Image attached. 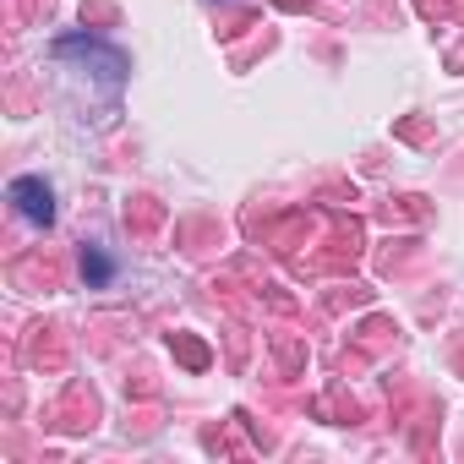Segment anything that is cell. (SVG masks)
Instances as JSON below:
<instances>
[{"instance_id":"1","label":"cell","mask_w":464,"mask_h":464,"mask_svg":"<svg viewBox=\"0 0 464 464\" xmlns=\"http://www.w3.org/2000/svg\"><path fill=\"white\" fill-rule=\"evenodd\" d=\"M12 202H17V213L28 218V224H55V191L39 180V175H17L12 180Z\"/></svg>"},{"instance_id":"2","label":"cell","mask_w":464,"mask_h":464,"mask_svg":"<svg viewBox=\"0 0 464 464\" xmlns=\"http://www.w3.org/2000/svg\"><path fill=\"white\" fill-rule=\"evenodd\" d=\"M82 279L99 290V285H110V279H115V263H110L104 252H93V246H88V257H82Z\"/></svg>"}]
</instances>
